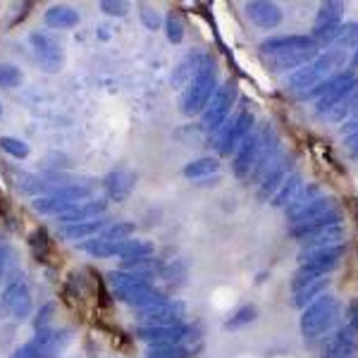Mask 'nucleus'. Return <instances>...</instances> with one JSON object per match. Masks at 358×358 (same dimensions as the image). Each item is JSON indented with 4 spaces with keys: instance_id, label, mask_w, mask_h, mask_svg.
<instances>
[{
    "instance_id": "1",
    "label": "nucleus",
    "mask_w": 358,
    "mask_h": 358,
    "mask_svg": "<svg viewBox=\"0 0 358 358\" xmlns=\"http://www.w3.org/2000/svg\"><path fill=\"white\" fill-rule=\"evenodd\" d=\"M344 60H346V57H344L342 50H327V53L317 55L315 60H310L308 65L296 69V72L289 77L287 86H289L294 94H299V96L308 94V91L315 89L317 84H322V82H327L330 77H334V74L342 69Z\"/></svg>"
},
{
    "instance_id": "2",
    "label": "nucleus",
    "mask_w": 358,
    "mask_h": 358,
    "mask_svg": "<svg viewBox=\"0 0 358 358\" xmlns=\"http://www.w3.org/2000/svg\"><path fill=\"white\" fill-rule=\"evenodd\" d=\"M339 313H342V306L330 294H322L310 306H306L301 313V334L306 342H317L327 337L339 322Z\"/></svg>"
},
{
    "instance_id": "3",
    "label": "nucleus",
    "mask_w": 358,
    "mask_h": 358,
    "mask_svg": "<svg viewBox=\"0 0 358 358\" xmlns=\"http://www.w3.org/2000/svg\"><path fill=\"white\" fill-rule=\"evenodd\" d=\"M358 86L356 72H337L327 82L317 84L308 94L301 96V101H315V115H327L334 106L342 103L346 94H351Z\"/></svg>"
},
{
    "instance_id": "4",
    "label": "nucleus",
    "mask_w": 358,
    "mask_h": 358,
    "mask_svg": "<svg viewBox=\"0 0 358 358\" xmlns=\"http://www.w3.org/2000/svg\"><path fill=\"white\" fill-rule=\"evenodd\" d=\"M215 91H217V69H215V62H213L210 57H206L203 67L199 69V74L189 82L187 91H184L182 113L184 115L203 113Z\"/></svg>"
},
{
    "instance_id": "5",
    "label": "nucleus",
    "mask_w": 358,
    "mask_h": 358,
    "mask_svg": "<svg viewBox=\"0 0 358 358\" xmlns=\"http://www.w3.org/2000/svg\"><path fill=\"white\" fill-rule=\"evenodd\" d=\"M270 127H261V129H256V131H251L244 141H241V146H239V151H236L234 155V175L239 177V179H246L248 175L253 172V167H256L258 163V158L263 155L265 151V143H268V134H270Z\"/></svg>"
},
{
    "instance_id": "6",
    "label": "nucleus",
    "mask_w": 358,
    "mask_h": 358,
    "mask_svg": "<svg viewBox=\"0 0 358 358\" xmlns=\"http://www.w3.org/2000/svg\"><path fill=\"white\" fill-rule=\"evenodd\" d=\"M342 20H344V5L332 0V3H325L315 15L313 22V31H310V38H313L315 45L330 43L337 38V31L342 29Z\"/></svg>"
},
{
    "instance_id": "7",
    "label": "nucleus",
    "mask_w": 358,
    "mask_h": 358,
    "mask_svg": "<svg viewBox=\"0 0 358 358\" xmlns=\"http://www.w3.org/2000/svg\"><path fill=\"white\" fill-rule=\"evenodd\" d=\"M131 232H134V224L131 222H117V224H113V227L103 229L101 234H96L94 239L84 241L82 251L91 253V256H96V258H110L115 256L117 244H122Z\"/></svg>"
},
{
    "instance_id": "8",
    "label": "nucleus",
    "mask_w": 358,
    "mask_h": 358,
    "mask_svg": "<svg viewBox=\"0 0 358 358\" xmlns=\"http://www.w3.org/2000/svg\"><path fill=\"white\" fill-rule=\"evenodd\" d=\"M136 334L146 339L148 344H184L194 342L199 330L192 325H184V322H172V325H141Z\"/></svg>"
},
{
    "instance_id": "9",
    "label": "nucleus",
    "mask_w": 358,
    "mask_h": 358,
    "mask_svg": "<svg viewBox=\"0 0 358 358\" xmlns=\"http://www.w3.org/2000/svg\"><path fill=\"white\" fill-rule=\"evenodd\" d=\"M29 41H31L34 53L38 57V65H41L45 72H50V74L60 72L62 65H65V50H62V45L57 43L50 34L31 31Z\"/></svg>"
},
{
    "instance_id": "10",
    "label": "nucleus",
    "mask_w": 358,
    "mask_h": 358,
    "mask_svg": "<svg viewBox=\"0 0 358 358\" xmlns=\"http://www.w3.org/2000/svg\"><path fill=\"white\" fill-rule=\"evenodd\" d=\"M253 129V113L251 110H241L236 117L232 120V124H227L220 131V136L215 138V148L220 151V155H229L234 153L236 146H241V141L251 134Z\"/></svg>"
},
{
    "instance_id": "11",
    "label": "nucleus",
    "mask_w": 358,
    "mask_h": 358,
    "mask_svg": "<svg viewBox=\"0 0 358 358\" xmlns=\"http://www.w3.org/2000/svg\"><path fill=\"white\" fill-rule=\"evenodd\" d=\"M234 96H236L234 84H224L215 91V94H213L210 103H208L206 110H203V127L206 129L215 131L224 124V120H227V115H229V108H232V103H234Z\"/></svg>"
},
{
    "instance_id": "12",
    "label": "nucleus",
    "mask_w": 358,
    "mask_h": 358,
    "mask_svg": "<svg viewBox=\"0 0 358 358\" xmlns=\"http://www.w3.org/2000/svg\"><path fill=\"white\" fill-rule=\"evenodd\" d=\"M344 253H346V248L342 244L322 246V248H303V251L299 253V263L308 265V268H313L327 277L339 265V261L344 258Z\"/></svg>"
},
{
    "instance_id": "13",
    "label": "nucleus",
    "mask_w": 358,
    "mask_h": 358,
    "mask_svg": "<svg viewBox=\"0 0 358 358\" xmlns=\"http://www.w3.org/2000/svg\"><path fill=\"white\" fill-rule=\"evenodd\" d=\"M0 306L3 310H8L15 320H27L31 315V294L24 280H15L8 285V289L0 296Z\"/></svg>"
},
{
    "instance_id": "14",
    "label": "nucleus",
    "mask_w": 358,
    "mask_h": 358,
    "mask_svg": "<svg viewBox=\"0 0 358 358\" xmlns=\"http://www.w3.org/2000/svg\"><path fill=\"white\" fill-rule=\"evenodd\" d=\"M110 285H113V292L117 294V296L122 299L124 303H129V306H136L148 292L153 289V287L148 285L146 280H141V277H136V275H131V273H124V270H120V273H113Z\"/></svg>"
},
{
    "instance_id": "15",
    "label": "nucleus",
    "mask_w": 358,
    "mask_h": 358,
    "mask_svg": "<svg viewBox=\"0 0 358 358\" xmlns=\"http://www.w3.org/2000/svg\"><path fill=\"white\" fill-rule=\"evenodd\" d=\"M322 358H358V332L351 327H337L325 342Z\"/></svg>"
},
{
    "instance_id": "16",
    "label": "nucleus",
    "mask_w": 358,
    "mask_h": 358,
    "mask_svg": "<svg viewBox=\"0 0 358 358\" xmlns=\"http://www.w3.org/2000/svg\"><path fill=\"white\" fill-rule=\"evenodd\" d=\"M306 48H317L310 36H299V34H292V36H273L265 38L261 43V55H280V53H292V50H306Z\"/></svg>"
},
{
    "instance_id": "17",
    "label": "nucleus",
    "mask_w": 358,
    "mask_h": 358,
    "mask_svg": "<svg viewBox=\"0 0 358 358\" xmlns=\"http://www.w3.org/2000/svg\"><path fill=\"white\" fill-rule=\"evenodd\" d=\"M108 203L103 199H86L79 201V203L67 206L65 210L57 215V220L65 224H74V222H84V220H94L98 213H106Z\"/></svg>"
},
{
    "instance_id": "18",
    "label": "nucleus",
    "mask_w": 358,
    "mask_h": 358,
    "mask_svg": "<svg viewBox=\"0 0 358 358\" xmlns=\"http://www.w3.org/2000/svg\"><path fill=\"white\" fill-rule=\"evenodd\" d=\"M246 15L248 20L261 29H273L277 24H282V8L275 3H268V0H253V3L246 5Z\"/></svg>"
},
{
    "instance_id": "19",
    "label": "nucleus",
    "mask_w": 358,
    "mask_h": 358,
    "mask_svg": "<svg viewBox=\"0 0 358 358\" xmlns=\"http://www.w3.org/2000/svg\"><path fill=\"white\" fill-rule=\"evenodd\" d=\"M317 55H320L317 48H306V50H292V53L268 55V57H263V60H265V67L275 69V72H285V69H292V67L301 69L303 65H308L310 60H315Z\"/></svg>"
},
{
    "instance_id": "20",
    "label": "nucleus",
    "mask_w": 358,
    "mask_h": 358,
    "mask_svg": "<svg viewBox=\"0 0 358 358\" xmlns=\"http://www.w3.org/2000/svg\"><path fill=\"white\" fill-rule=\"evenodd\" d=\"M106 192H108V199L113 201H124L127 196L131 194V189H134L136 184V175L131 170H124V167H120V170H113L110 175L106 177Z\"/></svg>"
},
{
    "instance_id": "21",
    "label": "nucleus",
    "mask_w": 358,
    "mask_h": 358,
    "mask_svg": "<svg viewBox=\"0 0 358 358\" xmlns=\"http://www.w3.org/2000/svg\"><path fill=\"white\" fill-rule=\"evenodd\" d=\"M141 325H172V322H182L184 317V303L182 301H167L165 306L148 313H138Z\"/></svg>"
},
{
    "instance_id": "22",
    "label": "nucleus",
    "mask_w": 358,
    "mask_h": 358,
    "mask_svg": "<svg viewBox=\"0 0 358 358\" xmlns=\"http://www.w3.org/2000/svg\"><path fill=\"white\" fill-rule=\"evenodd\" d=\"M334 208H339L337 199H332V196H317V199L313 201V203H308L306 208H301V210L294 213V215H289V217H287V220H289V224L294 227V224H303V222L313 220V217L325 215V213L334 210Z\"/></svg>"
},
{
    "instance_id": "23",
    "label": "nucleus",
    "mask_w": 358,
    "mask_h": 358,
    "mask_svg": "<svg viewBox=\"0 0 358 358\" xmlns=\"http://www.w3.org/2000/svg\"><path fill=\"white\" fill-rule=\"evenodd\" d=\"M342 217H344V213L339 210V208H334V210L325 213V215H320V217H313V220H308L303 224H294L292 236L294 239H303V236L313 234V232H317V229L332 227V224H342Z\"/></svg>"
},
{
    "instance_id": "24",
    "label": "nucleus",
    "mask_w": 358,
    "mask_h": 358,
    "mask_svg": "<svg viewBox=\"0 0 358 358\" xmlns=\"http://www.w3.org/2000/svg\"><path fill=\"white\" fill-rule=\"evenodd\" d=\"M43 20L50 29H72L79 24V13L69 5H53L45 10Z\"/></svg>"
},
{
    "instance_id": "25",
    "label": "nucleus",
    "mask_w": 358,
    "mask_h": 358,
    "mask_svg": "<svg viewBox=\"0 0 358 358\" xmlns=\"http://www.w3.org/2000/svg\"><path fill=\"white\" fill-rule=\"evenodd\" d=\"M289 170H292V165H289V160L285 158L280 165L275 167L273 172H268V175H265V179L261 182V187H258V199H261V201L273 199L275 192L280 189V184L285 182L287 177H289Z\"/></svg>"
},
{
    "instance_id": "26",
    "label": "nucleus",
    "mask_w": 358,
    "mask_h": 358,
    "mask_svg": "<svg viewBox=\"0 0 358 358\" xmlns=\"http://www.w3.org/2000/svg\"><path fill=\"white\" fill-rule=\"evenodd\" d=\"M203 62H206V55L201 53V50H196V53H192L187 57V60L182 62L177 69H175V74H172V86H184V84H189L192 79L199 74V69L203 67Z\"/></svg>"
},
{
    "instance_id": "27",
    "label": "nucleus",
    "mask_w": 358,
    "mask_h": 358,
    "mask_svg": "<svg viewBox=\"0 0 358 358\" xmlns=\"http://www.w3.org/2000/svg\"><path fill=\"white\" fill-rule=\"evenodd\" d=\"M103 229H108L106 217H94V220L65 224V227H62V236H65V239H86V236H91V234H101Z\"/></svg>"
},
{
    "instance_id": "28",
    "label": "nucleus",
    "mask_w": 358,
    "mask_h": 358,
    "mask_svg": "<svg viewBox=\"0 0 358 358\" xmlns=\"http://www.w3.org/2000/svg\"><path fill=\"white\" fill-rule=\"evenodd\" d=\"M344 236V227L342 224H332V227L317 229V232L303 236V248H322V246H334L339 244Z\"/></svg>"
},
{
    "instance_id": "29",
    "label": "nucleus",
    "mask_w": 358,
    "mask_h": 358,
    "mask_svg": "<svg viewBox=\"0 0 358 358\" xmlns=\"http://www.w3.org/2000/svg\"><path fill=\"white\" fill-rule=\"evenodd\" d=\"M153 244L143 239H124L122 244L115 248V256H120L122 261H136V258H151L153 256Z\"/></svg>"
},
{
    "instance_id": "30",
    "label": "nucleus",
    "mask_w": 358,
    "mask_h": 358,
    "mask_svg": "<svg viewBox=\"0 0 358 358\" xmlns=\"http://www.w3.org/2000/svg\"><path fill=\"white\" fill-rule=\"evenodd\" d=\"M301 192V177L296 172H289V177L280 184V189L273 196V206L275 208H287V203H292L294 199Z\"/></svg>"
},
{
    "instance_id": "31",
    "label": "nucleus",
    "mask_w": 358,
    "mask_h": 358,
    "mask_svg": "<svg viewBox=\"0 0 358 358\" xmlns=\"http://www.w3.org/2000/svg\"><path fill=\"white\" fill-rule=\"evenodd\" d=\"M327 285H330V280H327V277H322V280L306 285L303 289H299L296 294H294V306L303 310L306 306H310V303L315 301V299H320V296H322V292L327 289Z\"/></svg>"
},
{
    "instance_id": "32",
    "label": "nucleus",
    "mask_w": 358,
    "mask_h": 358,
    "mask_svg": "<svg viewBox=\"0 0 358 358\" xmlns=\"http://www.w3.org/2000/svg\"><path fill=\"white\" fill-rule=\"evenodd\" d=\"M358 113V86L351 94H346L342 98V103L339 106H334L330 113H327V120L330 122H344V120H349L351 115Z\"/></svg>"
},
{
    "instance_id": "33",
    "label": "nucleus",
    "mask_w": 358,
    "mask_h": 358,
    "mask_svg": "<svg viewBox=\"0 0 358 358\" xmlns=\"http://www.w3.org/2000/svg\"><path fill=\"white\" fill-rule=\"evenodd\" d=\"M217 167H220V160L217 158H199V160H192L187 167H184V177L189 179H201V177H210L217 172Z\"/></svg>"
},
{
    "instance_id": "34",
    "label": "nucleus",
    "mask_w": 358,
    "mask_h": 358,
    "mask_svg": "<svg viewBox=\"0 0 358 358\" xmlns=\"http://www.w3.org/2000/svg\"><path fill=\"white\" fill-rule=\"evenodd\" d=\"M256 315H258L256 306H251V303L239 306V308L224 320V330H241V327H246L248 322L256 320Z\"/></svg>"
},
{
    "instance_id": "35",
    "label": "nucleus",
    "mask_w": 358,
    "mask_h": 358,
    "mask_svg": "<svg viewBox=\"0 0 358 358\" xmlns=\"http://www.w3.org/2000/svg\"><path fill=\"white\" fill-rule=\"evenodd\" d=\"M192 349L187 344H151L148 358H189Z\"/></svg>"
},
{
    "instance_id": "36",
    "label": "nucleus",
    "mask_w": 358,
    "mask_h": 358,
    "mask_svg": "<svg viewBox=\"0 0 358 358\" xmlns=\"http://www.w3.org/2000/svg\"><path fill=\"white\" fill-rule=\"evenodd\" d=\"M317 196H320V187H317V184H306L301 192H299L296 199H294L292 203H289V208H287V217L294 215V213H299L301 208H306L308 203H313Z\"/></svg>"
},
{
    "instance_id": "37",
    "label": "nucleus",
    "mask_w": 358,
    "mask_h": 358,
    "mask_svg": "<svg viewBox=\"0 0 358 358\" xmlns=\"http://www.w3.org/2000/svg\"><path fill=\"white\" fill-rule=\"evenodd\" d=\"M22 84V69L10 65V62H0V86L3 89H15Z\"/></svg>"
},
{
    "instance_id": "38",
    "label": "nucleus",
    "mask_w": 358,
    "mask_h": 358,
    "mask_svg": "<svg viewBox=\"0 0 358 358\" xmlns=\"http://www.w3.org/2000/svg\"><path fill=\"white\" fill-rule=\"evenodd\" d=\"M165 31H167V38H170L172 43H182L184 22H182V17H179L177 13H170L165 17Z\"/></svg>"
},
{
    "instance_id": "39",
    "label": "nucleus",
    "mask_w": 358,
    "mask_h": 358,
    "mask_svg": "<svg viewBox=\"0 0 358 358\" xmlns=\"http://www.w3.org/2000/svg\"><path fill=\"white\" fill-rule=\"evenodd\" d=\"M0 148H3L5 153H10L13 158H27L29 155V143L20 141V138H13V136H5L0 138Z\"/></svg>"
},
{
    "instance_id": "40",
    "label": "nucleus",
    "mask_w": 358,
    "mask_h": 358,
    "mask_svg": "<svg viewBox=\"0 0 358 358\" xmlns=\"http://www.w3.org/2000/svg\"><path fill=\"white\" fill-rule=\"evenodd\" d=\"M160 275L165 277L167 282H179V280H184V275H187V263L184 261H175L172 265H165V268H160Z\"/></svg>"
},
{
    "instance_id": "41",
    "label": "nucleus",
    "mask_w": 358,
    "mask_h": 358,
    "mask_svg": "<svg viewBox=\"0 0 358 358\" xmlns=\"http://www.w3.org/2000/svg\"><path fill=\"white\" fill-rule=\"evenodd\" d=\"M339 45H356L358 48V24H344L337 31V38H334Z\"/></svg>"
},
{
    "instance_id": "42",
    "label": "nucleus",
    "mask_w": 358,
    "mask_h": 358,
    "mask_svg": "<svg viewBox=\"0 0 358 358\" xmlns=\"http://www.w3.org/2000/svg\"><path fill=\"white\" fill-rule=\"evenodd\" d=\"M31 248H34V253H36V258H41V261H43L45 253H48V248H50L45 229H36V232H34V236H31Z\"/></svg>"
},
{
    "instance_id": "43",
    "label": "nucleus",
    "mask_w": 358,
    "mask_h": 358,
    "mask_svg": "<svg viewBox=\"0 0 358 358\" xmlns=\"http://www.w3.org/2000/svg\"><path fill=\"white\" fill-rule=\"evenodd\" d=\"M101 10L110 17H124L129 13V3H124V0H103Z\"/></svg>"
},
{
    "instance_id": "44",
    "label": "nucleus",
    "mask_w": 358,
    "mask_h": 358,
    "mask_svg": "<svg viewBox=\"0 0 358 358\" xmlns=\"http://www.w3.org/2000/svg\"><path fill=\"white\" fill-rule=\"evenodd\" d=\"M53 313H55V306L53 303H45L43 308H38L36 317H34V327H36V332L48 330V322H50V317H53Z\"/></svg>"
},
{
    "instance_id": "45",
    "label": "nucleus",
    "mask_w": 358,
    "mask_h": 358,
    "mask_svg": "<svg viewBox=\"0 0 358 358\" xmlns=\"http://www.w3.org/2000/svg\"><path fill=\"white\" fill-rule=\"evenodd\" d=\"M138 13H141V20H143V24H146L148 29H160V15H158V10H153L151 5H141L138 8Z\"/></svg>"
},
{
    "instance_id": "46",
    "label": "nucleus",
    "mask_w": 358,
    "mask_h": 358,
    "mask_svg": "<svg viewBox=\"0 0 358 358\" xmlns=\"http://www.w3.org/2000/svg\"><path fill=\"white\" fill-rule=\"evenodd\" d=\"M10 358H41V349H38L36 342H29L24 346H20Z\"/></svg>"
},
{
    "instance_id": "47",
    "label": "nucleus",
    "mask_w": 358,
    "mask_h": 358,
    "mask_svg": "<svg viewBox=\"0 0 358 358\" xmlns=\"http://www.w3.org/2000/svg\"><path fill=\"white\" fill-rule=\"evenodd\" d=\"M346 327L358 332V299H354L349 303V308H346Z\"/></svg>"
},
{
    "instance_id": "48",
    "label": "nucleus",
    "mask_w": 358,
    "mask_h": 358,
    "mask_svg": "<svg viewBox=\"0 0 358 358\" xmlns=\"http://www.w3.org/2000/svg\"><path fill=\"white\" fill-rule=\"evenodd\" d=\"M342 134H346V136L358 134V113L351 115V117L346 120V122H342Z\"/></svg>"
},
{
    "instance_id": "49",
    "label": "nucleus",
    "mask_w": 358,
    "mask_h": 358,
    "mask_svg": "<svg viewBox=\"0 0 358 358\" xmlns=\"http://www.w3.org/2000/svg\"><path fill=\"white\" fill-rule=\"evenodd\" d=\"M349 153H351V158L354 160H358V134H354V136H349Z\"/></svg>"
},
{
    "instance_id": "50",
    "label": "nucleus",
    "mask_w": 358,
    "mask_h": 358,
    "mask_svg": "<svg viewBox=\"0 0 358 358\" xmlns=\"http://www.w3.org/2000/svg\"><path fill=\"white\" fill-rule=\"evenodd\" d=\"M8 256H10L8 246H5V244H0V275L5 273V265H8Z\"/></svg>"
},
{
    "instance_id": "51",
    "label": "nucleus",
    "mask_w": 358,
    "mask_h": 358,
    "mask_svg": "<svg viewBox=\"0 0 358 358\" xmlns=\"http://www.w3.org/2000/svg\"><path fill=\"white\" fill-rule=\"evenodd\" d=\"M351 67H358V48H356L354 57H351Z\"/></svg>"
},
{
    "instance_id": "52",
    "label": "nucleus",
    "mask_w": 358,
    "mask_h": 358,
    "mask_svg": "<svg viewBox=\"0 0 358 358\" xmlns=\"http://www.w3.org/2000/svg\"><path fill=\"white\" fill-rule=\"evenodd\" d=\"M0 115H3V106H0Z\"/></svg>"
},
{
    "instance_id": "53",
    "label": "nucleus",
    "mask_w": 358,
    "mask_h": 358,
    "mask_svg": "<svg viewBox=\"0 0 358 358\" xmlns=\"http://www.w3.org/2000/svg\"><path fill=\"white\" fill-rule=\"evenodd\" d=\"M146 358H148V356H146Z\"/></svg>"
}]
</instances>
